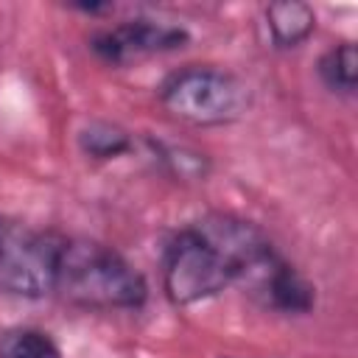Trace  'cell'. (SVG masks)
Segmentation results:
<instances>
[{"label": "cell", "instance_id": "1", "mask_svg": "<svg viewBox=\"0 0 358 358\" xmlns=\"http://www.w3.org/2000/svg\"><path fill=\"white\" fill-rule=\"evenodd\" d=\"M268 241L246 221L210 215L185 227L165 252V291L176 305H190L252 277L268 257Z\"/></svg>", "mask_w": 358, "mask_h": 358}, {"label": "cell", "instance_id": "2", "mask_svg": "<svg viewBox=\"0 0 358 358\" xmlns=\"http://www.w3.org/2000/svg\"><path fill=\"white\" fill-rule=\"evenodd\" d=\"M53 291L73 305L95 310L137 308L145 299L143 277L115 249L84 238L59 243Z\"/></svg>", "mask_w": 358, "mask_h": 358}, {"label": "cell", "instance_id": "3", "mask_svg": "<svg viewBox=\"0 0 358 358\" xmlns=\"http://www.w3.org/2000/svg\"><path fill=\"white\" fill-rule=\"evenodd\" d=\"M162 106L185 123L215 126L241 115L243 87L221 70L190 67L162 87Z\"/></svg>", "mask_w": 358, "mask_h": 358}, {"label": "cell", "instance_id": "4", "mask_svg": "<svg viewBox=\"0 0 358 358\" xmlns=\"http://www.w3.org/2000/svg\"><path fill=\"white\" fill-rule=\"evenodd\" d=\"M62 238L0 218V288L20 296L53 291V271Z\"/></svg>", "mask_w": 358, "mask_h": 358}, {"label": "cell", "instance_id": "5", "mask_svg": "<svg viewBox=\"0 0 358 358\" xmlns=\"http://www.w3.org/2000/svg\"><path fill=\"white\" fill-rule=\"evenodd\" d=\"M185 42V31L151 20H129L123 25H115L92 39V48L98 56L115 64L137 62L162 50H173Z\"/></svg>", "mask_w": 358, "mask_h": 358}, {"label": "cell", "instance_id": "6", "mask_svg": "<svg viewBox=\"0 0 358 358\" xmlns=\"http://www.w3.org/2000/svg\"><path fill=\"white\" fill-rule=\"evenodd\" d=\"M266 25L277 48H294L313 31L316 17L310 6L296 3V0H282L266 8Z\"/></svg>", "mask_w": 358, "mask_h": 358}, {"label": "cell", "instance_id": "7", "mask_svg": "<svg viewBox=\"0 0 358 358\" xmlns=\"http://www.w3.org/2000/svg\"><path fill=\"white\" fill-rule=\"evenodd\" d=\"M319 73L324 78V84L330 90H338V92H352L355 90V78H358V56H355V48L350 42L333 48L322 64H319Z\"/></svg>", "mask_w": 358, "mask_h": 358}, {"label": "cell", "instance_id": "8", "mask_svg": "<svg viewBox=\"0 0 358 358\" xmlns=\"http://www.w3.org/2000/svg\"><path fill=\"white\" fill-rule=\"evenodd\" d=\"M0 358H62L56 344L39 330H8L0 338Z\"/></svg>", "mask_w": 358, "mask_h": 358}, {"label": "cell", "instance_id": "9", "mask_svg": "<svg viewBox=\"0 0 358 358\" xmlns=\"http://www.w3.org/2000/svg\"><path fill=\"white\" fill-rule=\"evenodd\" d=\"M87 148L92 154H98V157H112V154H117V151L126 148V137L120 131H115V129H103L101 134L92 131L87 137Z\"/></svg>", "mask_w": 358, "mask_h": 358}]
</instances>
